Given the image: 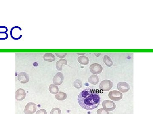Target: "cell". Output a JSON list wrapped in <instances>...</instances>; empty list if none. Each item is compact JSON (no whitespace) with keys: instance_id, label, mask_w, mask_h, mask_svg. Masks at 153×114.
Instances as JSON below:
<instances>
[{"instance_id":"8fae6325","label":"cell","mask_w":153,"mask_h":114,"mask_svg":"<svg viewBox=\"0 0 153 114\" xmlns=\"http://www.w3.org/2000/svg\"><path fill=\"white\" fill-rule=\"evenodd\" d=\"M43 59L45 61L52 62L55 60V56L51 53H46L43 56Z\"/></svg>"},{"instance_id":"7a4b0ae2","label":"cell","mask_w":153,"mask_h":114,"mask_svg":"<svg viewBox=\"0 0 153 114\" xmlns=\"http://www.w3.org/2000/svg\"><path fill=\"white\" fill-rule=\"evenodd\" d=\"M100 89L103 91H108L113 87V83L109 80H105L102 81L99 86Z\"/></svg>"},{"instance_id":"ba28073f","label":"cell","mask_w":153,"mask_h":114,"mask_svg":"<svg viewBox=\"0 0 153 114\" xmlns=\"http://www.w3.org/2000/svg\"><path fill=\"white\" fill-rule=\"evenodd\" d=\"M18 80L22 84H26L30 81V77L25 72H21L18 75Z\"/></svg>"},{"instance_id":"277c9868","label":"cell","mask_w":153,"mask_h":114,"mask_svg":"<svg viewBox=\"0 0 153 114\" xmlns=\"http://www.w3.org/2000/svg\"><path fill=\"white\" fill-rule=\"evenodd\" d=\"M37 105L33 102H29L25 106L24 113L25 114H33L37 110Z\"/></svg>"},{"instance_id":"7402d4cb","label":"cell","mask_w":153,"mask_h":114,"mask_svg":"<svg viewBox=\"0 0 153 114\" xmlns=\"http://www.w3.org/2000/svg\"><path fill=\"white\" fill-rule=\"evenodd\" d=\"M36 114H47V111L46 110L44 109H41V110H38L36 112Z\"/></svg>"},{"instance_id":"4fadbf2b","label":"cell","mask_w":153,"mask_h":114,"mask_svg":"<svg viewBox=\"0 0 153 114\" xmlns=\"http://www.w3.org/2000/svg\"><path fill=\"white\" fill-rule=\"evenodd\" d=\"M88 82L91 84L95 86L99 82V78L97 75H91L88 78Z\"/></svg>"},{"instance_id":"603a6c76","label":"cell","mask_w":153,"mask_h":114,"mask_svg":"<svg viewBox=\"0 0 153 114\" xmlns=\"http://www.w3.org/2000/svg\"><path fill=\"white\" fill-rule=\"evenodd\" d=\"M78 55H84V54L85 53H82V54H79V53H77Z\"/></svg>"},{"instance_id":"44dd1931","label":"cell","mask_w":153,"mask_h":114,"mask_svg":"<svg viewBox=\"0 0 153 114\" xmlns=\"http://www.w3.org/2000/svg\"><path fill=\"white\" fill-rule=\"evenodd\" d=\"M67 54V53H55V55L57 57L61 59L65 58Z\"/></svg>"},{"instance_id":"5b68a950","label":"cell","mask_w":153,"mask_h":114,"mask_svg":"<svg viewBox=\"0 0 153 114\" xmlns=\"http://www.w3.org/2000/svg\"><path fill=\"white\" fill-rule=\"evenodd\" d=\"M103 70V68L101 65L97 63H94L91 65L90 70L91 72L94 75H97L100 74Z\"/></svg>"},{"instance_id":"9c48e42d","label":"cell","mask_w":153,"mask_h":114,"mask_svg":"<svg viewBox=\"0 0 153 114\" xmlns=\"http://www.w3.org/2000/svg\"><path fill=\"white\" fill-rule=\"evenodd\" d=\"M118 90L122 93H126L130 89L129 85L126 82H121L117 85Z\"/></svg>"},{"instance_id":"2e32d148","label":"cell","mask_w":153,"mask_h":114,"mask_svg":"<svg viewBox=\"0 0 153 114\" xmlns=\"http://www.w3.org/2000/svg\"><path fill=\"white\" fill-rule=\"evenodd\" d=\"M103 62H104L105 64L106 65V66L108 67H110L113 65V62L111 58L108 56H104L103 57Z\"/></svg>"},{"instance_id":"52a82bcc","label":"cell","mask_w":153,"mask_h":114,"mask_svg":"<svg viewBox=\"0 0 153 114\" xmlns=\"http://www.w3.org/2000/svg\"><path fill=\"white\" fill-rule=\"evenodd\" d=\"M64 80V76L61 72H58L53 77V83L55 86H60L63 83Z\"/></svg>"},{"instance_id":"8992f818","label":"cell","mask_w":153,"mask_h":114,"mask_svg":"<svg viewBox=\"0 0 153 114\" xmlns=\"http://www.w3.org/2000/svg\"><path fill=\"white\" fill-rule=\"evenodd\" d=\"M102 105L103 108L108 111H112L116 107V105L112 101L109 100H105L102 104Z\"/></svg>"},{"instance_id":"d6986e66","label":"cell","mask_w":153,"mask_h":114,"mask_svg":"<svg viewBox=\"0 0 153 114\" xmlns=\"http://www.w3.org/2000/svg\"><path fill=\"white\" fill-rule=\"evenodd\" d=\"M50 114H62V113L60 109L55 107L52 109Z\"/></svg>"},{"instance_id":"3957f363","label":"cell","mask_w":153,"mask_h":114,"mask_svg":"<svg viewBox=\"0 0 153 114\" xmlns=\"http://www.w3.org/2000/svg\"><path fill=\"white\" fill-rule=\"evenodd\" d=\"M108 96L111 100L119 101L123 99V95L122 93L120 92L114 90L110 92L108 94Z\"/></svg>"},{"instance_id":"e0dca14e","label":"cell","mask_w":153,"mask_h":114,"mask_svg":"<svg viewBox=\"0 0 153 114\" xmlns=\"http://www.w3.org/2000/svg\"><path fill=\"white\" fill-rule=\"evenodd\" d=\"M49 91L52 94H57L59 91V88L57 86H55L54 84H52L49 86Z\"/></svg>"},{"instance_id":"ac0fdd59","label":"cell","mask_w":153,"mask_h":114,"mask_svg":"<svg viewBox=\"0 0 153 114\" xmlns=\"http://www.w3.org/2000/svg\"><path fill=\"white\" fill-rule=\"evenodd\" d=\"M73 86L76 88H80L82 86V82L79 80H76L73 83Z\"/></svg>"},{"instance_id":"9a60e30c","label":"cell","mask_w":153,"mask_h":114,"mask_svg":"<svg viewBox=\"0 0 153 114\" xmlns=\"http://www.w3.org/2000/svg\"><path fill=\"white\" fill-rule=\"evenodd\" d=\"M78 62L82 65H88L89 63V59L85 56H81L77 58Z\"/></svg>"},{"instance_id":"30bf717a","label":"cell","mask_w":153,"mask_h":114,"mask_svg":"<svg viewBox=\"0 0 153 114\" xmlns=\"http://www.w3.org/2000/svg\"><path fill=\"white\" fill-rule=\"evenodd\" d=\"M26 94L25 90L23 89H18L16 92V99L17 101H21L25 99L26 98Z\"/></svg>"},{"instance_id":"ffe728a7","label":"cell","mask_w":153,"mask_h":114,"mask_svg":"<svg viewBox=\"0 0 153 114\" xmlns=\"http://www.w3.org/2000/svg\"><path fill=\"white\" fill-rule=\"evenodd\" d=\"M97 113L98 114H109V112L104 108H100L97 110Z\"/></svg>"},{"instance_id":"5bb4252c","label":"cell","mask_w":153,"mask_h":114,"mask_svg":"<svg viewBox=\"0 0 153 114\" xmlns=\"http://www.w3.org/2000/svg\"><path fill=\"white\" fill-rule=\"evenodd\" d=\"M55 98L58 101H64L67 98V95L66 93L63 92H59L55 95Z\"/></svg>"},{"instance_id":"7c38bea8","label":"cell","mask_w":153,"mask_h":114,"mask_svg":"<svg viewBox=\"0 0 153 114\" xmlns=\"http://www.w3.org/2000/svg\"><path fill=\"white\" fill-rule=\"evenodd\" d=\"M63 65H67V61L65 59H61L56 63V67L58 70H63Z\"/></svg>"},{"instance_id":"6da1fadb","label":"cell","mask_w":153,"mask_h":114,"mask_svg":"<svg viewBox=\"0 0 153 114\" xmlns=\"http://www.w3.org/2000/svg\"><path fill=\"white\" fill-rule=\"evenodd\" d=\"M98 90L85 89L78 95V104L82 108L91 110L97 108L100 104Z\"/></svg>"}]
</instances>
